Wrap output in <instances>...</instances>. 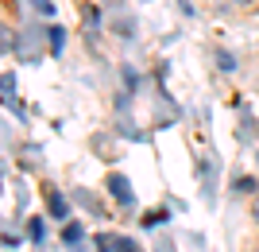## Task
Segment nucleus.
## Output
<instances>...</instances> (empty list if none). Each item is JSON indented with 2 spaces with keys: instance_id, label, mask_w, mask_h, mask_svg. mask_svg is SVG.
Segmentation results:
<instances>
[{
  "instance_id": "10",
  "label": "nucleus",
  "mask_w": 259,
  "mask_h": 252,
  "mask_svg": "<svg viewBox=\"0 0 259 252\" xmlns=\"http://www.w3.org/2000/svg\"><path fill=\"white\" fill-rule=\"evenodd\" d=\"M116 241H120V237H108V233H101V237H97V252H116Z\"/></svg>"
},
{
  "instance_id": "14",
  "label": "nucleus",
  "mask_w": 259,
  "mask_h": 252,
  "mask_svg": "<svg viewBox=\"0 0 259 252\" xmlns=\"http://www.w3.org/2000/svg\"><path fill=\"white\" fill-rule=\"evenodd\" d=\"M116 252H140V248H136V241H128V237H120V241H116Z\"/></svg>"
},
{
  "instance_id": "1",
  "label": "nucleus",
  "mask_w": 259,
  "mask_h": 252,
  "mask_svg": "<svg viewBox=\"0 0 259 252\" xmlns=\"http://www.w3.org/2000/svg\"><path fill=\"white\" fill-rule=\"evenodd\" d=\"M105 187H108V194L116 198L120 206H136V194H132V187H128V178H124V175H108Z\"/></svg>"
},
{
  "instance_id": "9",
  "label": "nucleus",
  "mask_w": 259,
  "mask_h": 252,
  "mask_svg": "<svg viewBox=\"0 0 259 252\" xmlns=\"http://www.w3.org/2000/svg\"><path fill=\"white\" fill-rule=\"evenodd\" d=\"M255 187H259L255 178H248V175H240V178H236V187H232V190H236V194H251V190H255Z\"/></svg>"
},
{
  "instance_id": "6",
  "label": "nucleus",
  "mask_w": 259,
  "mask_h": 252,
  "mask_svg": "<svg viewBox=\"0 0 259 252\" xmlns=\"http://www.w3.org/2000/svg\"><path fill=\"white\" fill-rule=\"evenodd\" d=\"M47 35H51V55H62V47H66V27H47Z\"/></svg>"
},
{
  "instance_id": "12",
  "label": "nucleus",
  "mask_w": 259,
  "mask_h": 252,
  "mask_svg": "<svg viewBox=\"0 0 259 252\" xmlns=\"http://www.w3.org/2000/svg\"><path fill=\"white\" fill-rule=\"evenodd\" d=\"M39 16H54V0H31Z\"/></svg>"
},
{
  "instance_id": "5",
  "label": "nucleus",
  "mask_w": 259,
  "mask_h": 252,
  "mask_svg": "<svg viewBox=\"0 0 259 252\" xmlns=\"http://www.w3.org/2000/svg\"><path fill=\"white\" fill-rule=\"evenodd\" d=\"M85 237V229H81V221H66V229H62V244H77Z\"/></svg>"
},
{
  "instance_id": "8",
  "label": "nucleus",
  "mask_w": 259,
  "mask_h": 252,
  "mask_svg": "<svg viewBox=\"0 0 259 252\" xmlns=\"http://www.w3.org/2000/svg\"><path fill=\"white\" fill-rule=\"evenodd\" d=\"M217 66H221L225 74H232V70H236V55H228V51H217Z\"/></svg>"
},
{
  "instance_id": "15",
  "label": "nucleus",
  "mask_w": 259,
  "mask_h": 252,
  "mask_svg": "<svg viewBox=\"0 0 259 252\" xmlns=\"http://www.w3.org/2000/svg\"><path fill=\"white\" fill-rule=\"evenodd\" d=\"M251 213H255V221H259V194H255V206H251Z\"/></svg>"
},
{
  "instance_id": "16",
  "label": "nucleus",
  "mask_w": 259,
  "mask_h": 252,
  "mask_svg": "<svg viewBox=\"0 0 259 252\" xmlns=\"http://www.w3.org/2000/svg\"><path fill=\"white\" fill-rule=\"evenodd\" d=\"M236 4H248V0H236Z\"/></svg>"
},
{
  "instance_id": "17",
  "label": "nucleus",
  "mask_w": 259,
  "mask_h": 252,
  "mask_svg": "<svg viewBox=\"0 0 259 252\" xmlns=\"http://www.w3.org/2000/svg\"><path fill=\"white\" fill-rule=\"evenodd\" d=\"M255 159H259V155H255Z\"/></svg>"
},
{
  "instance_id": "13",
  "label": "nucleus",
  "mask_w": 259,
  "mask_h": 252,
  "mask_svg": "<svg viewBox=\"0 0 259 252\" xmlns=\"http://www.w3.org/2000/svg\"><path fill=\"white\" fill-rule=\"evenodd\" d=\"M159 221H166V213H159V209H151V213H143V225H159Z\"/></svg>"
},
{
  "instance_id": "2",
  "label": "nucleus",
  "mask_w": 259,
  "mask_h": 252,
  "mask_svg": "<svg viewBox=\"0 0 259 252\" xmlns=\"http://www.w3.org/2000/svg\"><path fill=\"white\" fill-rule=\"evenodd\" d=\"M35 43H39V27H27V31L20 35V43H16V51H20L23 58H35Z\"/></svg>"
},
{
  "instance_id": "3",
  "label": "nucleus",
  "mask_w": 259,
  "mask_h": 252,
  "mask_svg": "<svg viewBox=\"0 0 259 252\" xmlns=\"http://www.w3.org/2000/svg\"><path fill=\"white\" fill-rule=\"evenodd\" d=\"M236 136L244 143H251L259 136V124H255V117H251V113H244V117H240V124H236Z\"/></svg>"
},
{
  "instance_id": "7",
  "label": "nucleus",
  "mask_w": 259,
  "mask_h": 252,
  "mask_svg": "<svg viewBox=\"0 0 259 252\" xmlns=\"http://www.w3.org/2000/svg\"><path fill=\"white\" fill-rule=\"evenodd\" d=\"M27 237H31L35 244H43V241H47V225H43V218H31V225H27Z\"/></svg>"
},
{
  "instance_id": "4",
  "label": "nucleus",
  "mask_w": 259,
  "mask_h": 252,
  "mask_svg": "<svg viewBox=\"0 0 259 252\" xmlns=\"http://www.w3.org/2000/svg\"><path fill=\"white\" fill-rule=\"evenodd\" d=\"M47 206H51V218H70V206H66V198L58 194V190H51V198H47Z\"/></svg>"
},
{
  "instance_id": "11",
  "label": "nucleus",
  "mask_w": 259,
  "mask_h": 252,
  "mask_svg": "<svg viewBox=\"0 0 259 252\" xmlns=\"http://www.w3.org/2000/svg\"><path fill=\"white\" fill-rule=\"evenodd\" d=\"M4 101H8V105L16 101V78L12 74H4Z\"/></svg>"
}]
</instances>
